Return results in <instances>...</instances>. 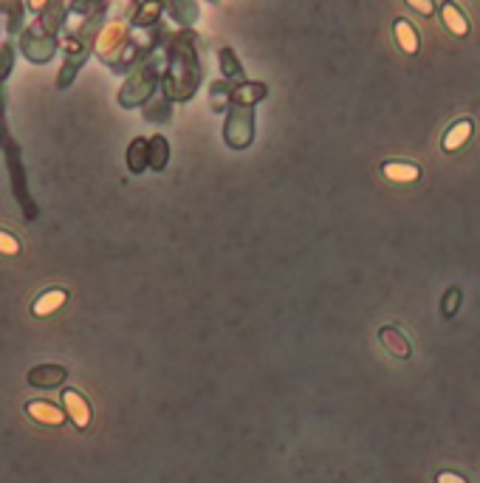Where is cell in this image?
<instances>
[{"label":"cell","mask_w":480,"mask_h":483,"mask_svg":"<svg viewBox=\"0 0 480 483\" xmlns=\"http://www.w3.org/2000/svg\"><path fill=\"white\" fill-rule=\"evenodd\" d=\"M472 133H474V122H472L469 116L458 119L455 124H449V127H447V133L441 136V150H444V153H458L461 147H466V145H469Z\"/></svg>","instance_id":"1"},{"label":"cell","mask_w":480,"mask_h":483,"mask_svg":"<svg viewBox=\"0 0 480 483\" xmlns=\"http://www.w3.org/2000/svg\"><path fill=\"white\" fill-rule=\"evenodd\" d=\"M381 175L392 184H413V181L421 179V167L413 164V161H384Z\"/></svg>","instance_id":"2"},{"label":"cell","mask_w":480,"mask_h":483,"mask_svg":"<svg viewBox=\"0 0 480 483\" xmlns=\"http://www.w3.org/2000/svg\"><path fill=\"white\" fill-rule=\"evenodd\" d=\"M379 339H381V345L390 350V354H392V357H399V359H407V357L413 354L410 339H407L396 325H384V328L379 331Z\"/></svg>","instance_id":"3"},{"label":"cell","mask_w":480,"mask_h":483,"mask_svg":"<svg viewBox=\"0 0 480 483\" xmlns=\"http://www.w3.org/2000/svg\"><path fill=\"white\" fill-rule=\"evenodd\" d=\"M63 382H65V368H60V365H40L28 373L31 387H57Z\"/></svg>","instance_id":"4"},{"label":"cell","mask_w":480,"mask_h":483,"mask_svg":"<svg viewBox=\"0 0 480 483\" xmlns=\"http://www.w3.org/2000/svg\"><path fill=\"white\" fill-rule=\"evenodd\" d=\"M441 20H444V26H447L455 37H466V34H469V17L458 9V3H452V0H444V6H441Z\"/></svg>","instance_id":"5"},{"label":"cell","mask_w":480,"mask_h":483,"mask_svg":"<svg viewBox=\"0 0 480 483\" xmlns=\"http://www.w3.org/2000/svg\"><path fill=\"white\" fill-rule=\"evenodd\" d=\"M392 34H396V42H399V49H402L404 54H415V51H418L421 40H418V31L413 28L410 20L399 17L396 23H392Z\"/></svg>","instance_id":"6"},{"label":"cell","mask_w":480,"mask_h":483,"mask_svg":"<svg viewBox=\"0 0 480 483\" xmlns=\"http://www.w3.org/2000/svg\"><path fill=\"white\" fill-rule=\"evenodd\" d=\"M65 300H68V294L63 291V288H51V291H42L40 297H37V302H34V317H49V314H54L57 309H63L65 305Z\"/></svg>","instance_id":"7"},{"label":"cell","mask_w":480,"mask_h":483,"mask_svg":"<svg viewBox=\"0 0 480 483\" xmlns=\"http://www.w3.org/2000/svg\"><path fill=\"white\" fill-rule=\"evenodd\" d=\"M63 402H65V407H68V413H71V418H74V424H76L79 429H85V427H88V421H91V410H88V404L82 402V396H79V393H74V390H65Z\"/></svg>","instance_id":"8"},{"label":"cell","mask_w":480,"mask_h":483,"mask_svg":"<svg viewBox=\"0 0 480 483\" xmlns=\"http://www.w3.org/2000/svg\"><path fill=\"white\" fill-rule=\"evenodd\" d=\"M26 410H28V416L34 421H42V424H63L65 421V416L54 404H49V402H31Z\"/></svg>","instance_id":"9"},{"label":"cell","mask_w":480,"mask_h":483,"mask_svg":"<svg viewBox=\"0 0 480 483\" xmlns=\"http://www.w3.org/2000/svg\"><path fill=\"white\" fill-rule=\"evenodd\" d=\"M144 164H147V145L142 139H136V145L130 147V170L139 172V170H144Z\"/></svg>","instance_id":"10"},{"label":"cell","mask_w":480,"mask_h":483,"mask_svg":"<svg viewBox=\"0 0 480 483\" xmlns=\"http://www.w3.org/2000/svg\"><path fill=\"white\" fill-rule=\"evenodd\" d=\"M461 288H449L447 294H444V302H441V311H444V317H455L458 314V309H461Z\"/></svg>","instance_id":"11"},{"label":"cell","mask_w":480,"mask_h":483,"mask_svg":"<svg viewBox=\"0 0 480 483\" xmlns=\"http://www.w3.org/2000/svg\"><path fill=\"white\" fill-rule=\"evenodd\" d=\"M404 3H407L413 12H418L421 17H432V15H435V0H404Z\"/></svg>","instance_id":"12"},{"label":"cell","mask_w":480,"mask_h":483,"mask_svg":"<svg viewBox=\"0 0 480 483\" xmlns=\"http://www.w3.org/2000/svg\"><path fill=\"white\" fill-rule=\"evenodd\" d=\"M0 252H3V254H17V252H20L17 238H12V235L3 232V229H0Z\"/></svg>","instance_id":"13"},{"label":"cell","mask_w":480,"mask_h":483,"mask_svg":"<svg viewBox=\"0 0 480 483\" xmlns=\"http://www.w3.org/2000/svg\"><path fill=\"white\" fill-rule=\"evenodd\" d=\"M153 142H156V150H153L150 164H153L156 170H161V167H164V161H167V145H164V139H153Z\"/></svg>","instance_id":"14"},{"label":"cell","mask_w":480,"mask_h":483,"mask_svg":"<svg viewBox=\"0 0 480 483\" xmlns=\"http://www.w3.org/2000/svg\"><path fill=\"white\" fill-rule=\"evenodd\" d=\"M438 483H466L461 475H455V472H441L438 475Z\"/></svg>","instance_id":"15"}]
</instances>
